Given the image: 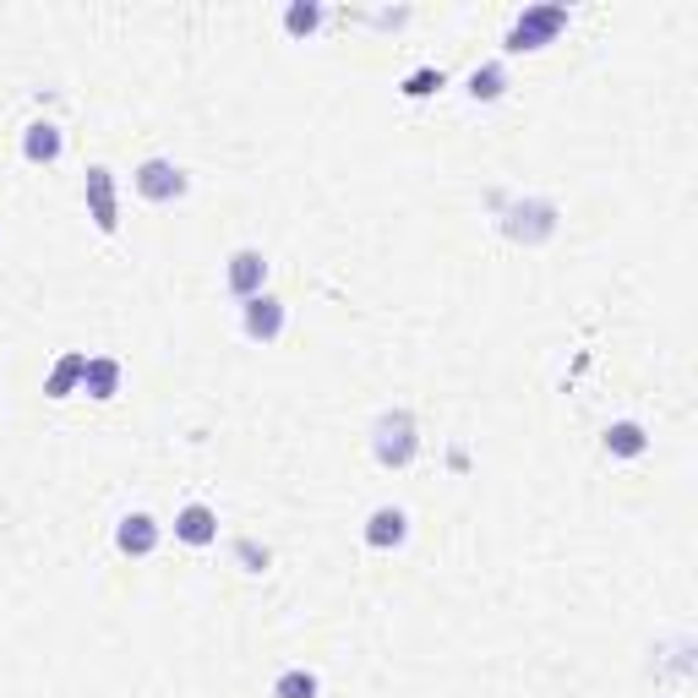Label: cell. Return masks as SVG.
Segmentation results:
<instances>
[{
    "label": "cell",
    "mask_w": 698,
    "mask_h": 698,
    "mask_svg": "<svg viewBox=\"0 0 698 698\" xmlns=\"http://www.w3.org/2000/svg\"><path fill=\"white\" fill-rule=\"evenodd\" d=\"M372 453H377L382 469H404V464H415V453H421L415 415H409V409H387V415L377 421V432H372Z\"/></svg>",
    "instance_id": "1"
},
{
    "label": "cell",
    "mask_w": 698,
    "mask_h": 698,
    "mask_svg": "<svg viewBox=\"0 0 698 698\" xmlns=\"http://www.w3.org/2000/svg\"><path fill=\"white\" fill-rule=\"evenodd\" d=\"M503 235H508V241H524V246L552 241V235H557V202H546V196L508 202V208H503Z\"/></svg>",
    "instance_id": "2"
},
{
    "label": "cell",
    "mask_w": 698,
    "mask_h": 698,
    "mask_svg": "<svg viewBox=\"0 0 698 698\" xmlns=\"http://www.w3.org/2000/svg\"><path fill=\"white\" fill-rule=\"evenodd\" d=\"M563 28H568V6H529V11L508 28V50L513 55H524V50H546Z\"/></svg>",
    "instance_id": "3"
},
{
    "label": "cell",
    "mask_w": 698,
    "mask_h": 698,
    "mask_svg": "<svg viewBox=\"0 0 698 698\" xmlns=\"http://www.w3.org/2000/svg\"><path fill=\"white\" fill-rule=\"evenodd\" d=\"M136 196L142 202H153V208H164V202H181L186 196V170L181 164H170V159H148V164H136Z\"/></svg>",
    "instance_id": "4"
},
{
    "label": "cell",
    "mask_w": 698,
    "mask_h": 698,
    "mask_svg": "<svg viewBox=\"0 0 698 698\" xmlns=\"http://www.w3.org/2000/svg\"><path fill=\"white\" fill-rule=\"evenodd\" d=\"M82 196H88V219H93V230H99V235H115V230H121V202H115V175H110L104 164L88 170Z\"/></svg>",
    "instance_id": "5"
},
{
    "label": "cell",
    "mask_w": 698,
    "mask_h": 698,
    "mask_svg": "<svg viewBox=\"0 0 698 698\" xmlns=\"http://www.w3.org/2000/svg\"><path fill=\"white\" fill-rule=\"evenodd\" d=\"M241 322H246V338H256V344H273V338L284 333V301L262 290V295H252V301H246V317H241Z\"/></svg>",
    "instance_id": "6"
},
{
    "label": "cell",
    "mask_w": 698,
    "mask_h": 698,
    "mask_svg": "<svg viewBox=\"0 0 698 698\" xmlns=\"http://www.w3.org/2000/svg\"><path fill=\"white\" fill-rule=\"evenodd\" d=\"M224 279H230V290H235L241 301H252V295H262V284H267V256L252 252V246H241V252L230 256Z\"/></svg>",
    "instance_id": "7"
},
{
    "label": "cell",
    "mask_w": 698,
    "mask_h": 698,
    "mask_svg": "<svg viewBox=\"0 0 698 698\" xmlns=\"http://www.w3.org/2000/svg\"><path fill=\"white\" fill-rule=\"evenodd\" d=\"M409 540V513L404 508H377L366 518V546L372 552H393V546H404Z\"/></svg>",
    "instance_id": "8"
},
{
    "label": "cell",
    "mask_w": 698,
    "mask_h": 698,
    "mask_svg": "<svg viewBox=\"0 0 698 698\" xmlns=\"http://www.w3.org/2000/svg\"><path fill=\"white\" fill-rule=\"evenodd\" d=\"M175 540H186V546H213V540H219V513L208 508V503H186V508L175 513Z\"/></svg>",
    "instance_id": "9"
},
{
    "label": "cell",
    "mask_w": 698,
    "mask_h": 698,
    "mask_svg": "<svg viewBox=\"0 0 698 698\" xmlns=\"http://www.w3.org/2000/svg\"><path fill=\"white\" fill-rule=\"evenodd\" d=\"M115 546H121V557H153V546H159V524H153L148 513H127L121 529H115Z\"/></svg>",
    "instance_id": "10"
},
{
    "label": "cell",
    "mask_w": 698,
    "mask_h": 698,
    "mask_svg": "<svg viewBox=\"0 0 698 698\" xmlns=\"http://www.w3.org/2000/svg\"><path fill=\"white\" fill-rule=\"evenodd\" d=\"M61 148H65V136L55 121H33V127L22 131V159H28V164H55Z\"/></svg>",
    "instance_id": "11"
},
{
    "label": "cell",
    "mask_w": 698,
    "mask_h": 698,
    "mask_svg": "<svg viewBox=\"0 0 698 698\" xmlns=\"http://www.w3.org/2000/svg\"><path fill=\"white\" fill-rule=\"evenodd\" d=\"M82 393H93L99 404H110L121 393V366L110 355H88V372H82Z\"/></svg>",
    "instance_id": "12"
},
{
    "label": "cell",
    "mask_w": 698,
    "mask_h": 698,
    "mask_svg": "<svg viewBox=\"0 0 698 698\" xmlns=\"http://www.w3.org/2000/svg\"><path fill=\"white\" fill-rule=\"evenodd\" d=\"M606 453H611V458H638V453H649L644 426H638V421H617V426H606Z\"/></svg>",
    "instance_id": "13"
},
{
    "label": "cell",
    "mask_w": 698,
    "mask_h": 698,
    "mask_svg": "<svg viewBox=\"0 0 698 698\" xmlns=\"http://www.w3.org/2000/svg\"><path fill=\"white\" fill-rule=\"evenodd\" d=\"M82 372H88V355H82V350L61 355L55 372H50V382H44V393H50V398H71V387L82 382Z\"/></svg>",
    "instance_id": "14"
},
{
    "label": "cell",
    "mask_w": 698,
    "mask_h": 698,
    "mask_svg": "<svg viewBox=\"0 0 698 698\" xmlns=\"http://www.w3.org/2000/svg\"><path fill=\"white\" fill-rule=\"evenodd\" d=\"M503 88H508V71L492 61V65H475L469 71V99H480V104H492V99H503Z\"/></svg>",
    "instance_id": "15"
},
{
    "label": "cell",
    "mask_w": 698,
    "mask_h": 698,
    "mask_svg": "<svg viewBox=\"0 0 698 698\" xmlns=\"http://www.w3.org/2000/svg\"><path fill=\"white\" fill-rule=\"evenodd\" d=\"M322 694V682H317V671H284L279 682H273V698H317Z\"/></svg>",
    "instance_id": "16"
},
{
    "label": "cell",
    "mask_w": 698,
    "mask_h": 698,
    "mask_svg": "<svg viewBox=\"0 0 698 698\" xmlns=\"http://www.w3.org/2000/svg\"><path fill=\"white\" fill-rule=\"evenodd\" d=\"M317 28H322V6H317V0H295V6L284 11V33H295V39H301V33H317Z\"/></svg>",
    "instance_id": "17"
},
{
    "label": "cell",
    "mask_w": 698,
    "mask_h": 698,
    "mask_svg": "<svg viewBox=\"0 0 698 698\" xmlns=\"http://www.w3.org/2000/svg\"><path fill=\"white\" fill-rule=\"evenodd\" d=\"M437 88H443V71H432V65H421V71L404 77V99H426V93H437Z\"/></svg>",
    "instance_id": "18"
},
{
    "label": "cell",
    "mask_w": 698,
    "mask_h": 698,
    "mask_svg": "<svg viewBox=\"0 0 698 698\" xmlns=\"http://www.w3.org/2000/svg\"><path fill=\"white\" fill-rule=\"evenodd\" d=\"M235 557H241V568L246 573H267V563H273V552L256 546V540H235Z\"/></svg>",
    "instance_id": "19"
}]
</instances>
